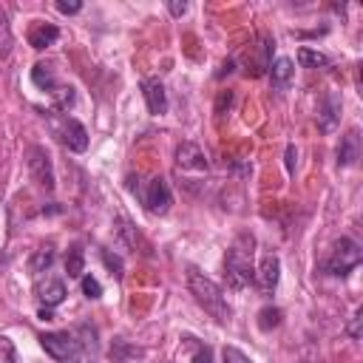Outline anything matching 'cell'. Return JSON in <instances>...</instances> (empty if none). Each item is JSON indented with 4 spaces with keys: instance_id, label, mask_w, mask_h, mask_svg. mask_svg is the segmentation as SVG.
Segmentation results:
<instances>
[{
    "instance_id": "d4e9b609",
    "label": "cell",
    "mask_w": 363,
    "mask_h": 363,
    "mask_svg": "<svg viewBox=\"0 0 363 363\" xmlns=\"http://www.w3.org/2000/svg\"><path fill=\"white\" fill-rule=\"evenodd\" d=\"M99 255H102V261H105V267L111 269V275H116V278H122V261H119V255H111V250H99Z\"/></svg>"
},
{
    "instance_id": "5bb4252c",
    "label": "cell",
    "mask_w": 363,
    "mask_h": 363,
    "mask_svg": "<svg viewBox=\"0 0 363 363\" xmlns=\"http://www.w3.org/2000/svg\"><path fill=\"white\" fill-rule=\"evenodd\" d=\"M292 77H295V62H292L289 57H278V60L269 65L272 91H278V94L289 91V85H292Z\"/></svg>"
},
{
    "instance_id": "9a60e30c",
    "label": "cell",
    "mask_w": 363,
    "mask_h": 363,
    "mask_svg": "<svg viewBox=\"0 0 363 363\" xmlns=\"http://www.w3.org/2000/svg\"><path fill=\"white\" fill-rule=\"evenodd\" d=\"M360 159V130L352 128L346 136H340L337 145V167H352Z\"/></svg>"
},
{
    "instance_id": "603a6c76",
    "label": "cell",
    "mask_w": 363,
    "mask_h": 363,
    "mask_svg": "<svg viewBox=\"0 0 363 363\" xmlns=\"http://www.w3.org/2000/svg\"><path fill=\"white\" fill-rule=\"evenodd\" d=\"M11 26H9V17L0 11V57H9L11 51Z\"/></svg>"
},
{
    "instance_id": "8fae6325",
    "label": "cell",
    "mask_w": 363,
    "mask_h": 363,
    "mask_svg": "<svg viewBox=\"0 0 363 363\" xmlns=\"http://www.w3.org/2000/svg\"><path fill=\"white\" fill-rule=\"evenodd\" d=\"M278 278H281V261H278V255L267 252L261 258V267L255 269V284H258V289L264 295H272L275 286H278Z\"/></svg>"
},
{
    "instance_id": "8992f818",
    "label": "cell",
    "mask_w": 363,
    "mask_h": 363,
    "mask_svg": "<svg viewBox=\"0 0 363 363\" xmlns=\"http://www.w3.org/2000/svg\"><path fill=\"white\" fill-rule=\"evenodd\" d=\"M139 196H142L145 210L153 213V216H164L170 210V204H173V193H170V184H167L164 176L147 179V184L139 190Z\"/></svg>"
},
{
    "instance_id": "4dcf8cb0",
    "label": "cell",
    "mask_w": 363,
    "mask_h": 363,
    "mask_svg": "<svg viewBox=\"0 0 363 363\" xmlns=\"http://www.w3.org/2000/svg\"><path fill=\"white\" fill-rule=\"evenodd\" d=\"M286 170H289V173L295 170V145L286 147Z\"/></svg>"
},
{
    "instance_id": "7a4b0ae2",
    "label": "cell",
    "mask_w": 363,
    "mask_h": 363,
    "mask_svg": "<svg viewBox=\"0 0 363 363\" xmlns=\"http://www.w3.org/2000/svg\"><path fill=\"white\" fill-rule=\"evenodd\" d=\"M187 286H190V295L196 298V303H199L204 312H210L218 323H227V320H230L233 309H230V303H227L221 286H218L213 278H207V275L199 272L196 267H187Z\"/></svg>"
},
{
    "instance_id": "52a82bcc",
    "label": "cell",
    "mask_w": 363,
    "mask_h": 363,
    "mask_svg": "<svg viewBox=\"0 0 363 363\" xmlns=\"http://www.w3.org/2000/svg\"><path fill=\"white\" fill-rule=\"evenodd\" d=\"M28 176H31V182H34L40 190H45V193L54 190V167H51L48 153H45L40 145L28 147Z\"/></svg>"
},
{
    "instance_id": "3957f363",
    "label": "cell",
    "mask_w": 363,
    "mask_h": 363,
    "mask_svg": "<svg viewBox=\"0 0 363 363\" xmlns=\"http://www.w3.org/2000/svg\"><path fill=\"white\" fill-rule=\"evenodd\" d=\"M48 125H51V133L74 153H82L88 147V130L79 119L68 116V113H57L54 108L48 111Z\"/></svg>"
},
{
    "instance_id": "2e32d148",
    "label": "cell",
    "mask_w": 363,
    "mask_h": 363,
    "mask_svg": "<svg viewBox=\"0 0 363 363\" xmlns=\"http://www.w3.org/2000/svg\"><path fill=\"white\" fill-rule=\"evenodd\" d=\"M57 40H60V28L51 26V23H37V26L28 31V43H31V48H37V51L54 45Z\"/></svg>"
},
{
    "instance_id": "ba28073f",
    "label": "cell",
    "mask_w": 363,
    "mask_h": 363,
    "mask_svg": "<svg viewBox=\"0 0 363 363\" xmlns=\"http://www.w3.org/2000/svg\"><path fill=\"white\" fill-rule=\"evenodd\" d=\"M272 45H275L272 37L261 34L258 43L247 48V54H244V57H247V62H244L247 68H244V71H247L250 77H261V74L269 71V65H272Z\"/></svg>"
},
{
    "instance_id": "f546056e",
    "label": "cell",
    "mask_w": 363,
    "mask_h": 363,
    "mask_svg": "<svg viewBox=\"0 0 363 363\" xmlns=\"http://www.w3.org/2000/svg\"><path fill=\"white\" fill-rule=\"evenodd\" d=\"M57 11L60 14H77V11H82V3H57Z\"/></svg>"
},
{
    "instance_id": "9c48e42d",
    "label": "cell",
    "mask_w": 363,
    "mask_h": 363,
    "mask_svg": "<svg viewBox=\"0 0 363 363\" xmlns=\"http://www.w3.org/2000/svg\"><path fill=\"white\" fill-rule=\"evenodd\" d=\"M34 295H37V301H40L45 309H54V306H60V303L65 301L68 289H65V284H62L60 278H54V275H45V278H40V281H37V286H34Z\"/></svg>"
},
{
    "instance_id": "7c38bea8",
    "label": "cell",
    "mask_w": 363,
    "mask_h": 363,
    "mask_svg": "<svg viewBox=\"0 0 363 363\" xmlns=\"http://www.w3.org/2000/svg\"><path fill=\"white\" fill-rule=\"evenodd\" d=\"M176 164L179 170H207V156L196 142H182L176 147Z\"/></svg>"
},
{
    "instance_id": "484cf974",
    "label": "cell",
    "mask_w": 363,
    "mask_h": 363,
    "mask_svg": "<svg viewBox=\"0 0 363 363\" xmlns=\"http://www.w3.org/2000/svg\"><path fill=\"white\" fill-rule=\"evenodd\" d=\"M0 363H17V349L9 337H0Z\"/></svg>"
},
{
    "instance_id": "ffe728a7",
    "label": "cell",
    "mask_w": 363,
    "mask_h": 363,
    "mask_svg": "<svg viewBox=\"0 0 363 363\" xmlns=\"http://www.w3.org/2000/svg\"><path fill=\"white\" fill-rule=\"evenodd\" d=\"M298 65L301 68H329L332 65V60L326 57V54H320V51H312V48H298Z\"/></svg>"
},
{
    "instance_id": "4316f807",
    "label": "cell",
    "mask_w": 363,
    "mask_h": 363,
    "mask_svg": "<svg viewBox=\"0 0 363 363\" xmlns=\"http://www.w3.org/2000/svg\"><path fill=\"white\" fill-rule=\"evenodd\" d=\"M224 363H252L241 349H235V346H224Z\"/></svg>"
},
{
    "instance_id": "4fadbf2b",
    "label": "cell",
    "mask_w": 363,
    "mask_h": 363,
    "mask_svg": "<svg viewBox=\"0 0 363 363\" xmlns=\"http://www.w3.org/2000/svg\"><path fill=\"white\" fill-rule=\"evenodd\" d=\"M142 96H145V105L153 116H162L167 111V94H164V85L153 77L142 79Z\"/></svg>"
},
{
    "instance_id": "6da1fadb",
    "label": "cell",
    "mask_w": 363,
    "mask_h": 363,
    "mask_svg": "<svg viewBox=\"0 0 363 363\" xmlns=\"http://www.w3.org/2000/svg\"><path fill=\"white\" fill-rule=\"evenodd\" d=\"M255 238L241 233L227 255H224V278H227V286L230 289H247L250 284H255V264H252V255H255Z\"/></svg>"
},
{
    "instance_id": "ac0fdd59",
    "label": "cell",
    "mask_w": 363,
    "mask_h": 363,
    "mask_svg": "<svg viewBox=\"0 0 363 363\" xmlns=\"http://www.w3.org/2000/svg\"><path fill=\"white\" fill-rule=\"evenodd\" d=\"M31 82L40 88V91H54L60 82H57V74H54V65L51 62H37L34 68H31Z\"/></svg>"
},
{
    "instance_id": "30bf717a",
    "label": "cell",
    "mask_w": 363,
    "mask_h": 363,
    "mask_svg": "<svg viewBox=\"0 0 363 363\" xmlns=\"http://www.w3.org/2000/svg\"><path fill=\"white\" fill-rule=\"evenodd\" d=\"M337 119H340V96L335 91H326L318 102V128L323 133H332L337 128Z\"/></svg>"
},
{
    "instance_id": "cb8c5ba5",
    "label": "cell",
    "mask_w": 363,
    "mask_h": 363,
    "mask_svg": "<svg viewBox=\"0 0 363 363\" xmlns=\"http://www.w3.org/2000/svg\"><path fill=\"white\" fill-rule=\"evenodd\" d=\"M82 292H85V298L96 301V298H102V284L94 275H82Z\"/></svg>"
},
{
    "instance_id": "5b68a950",
    "label": "cell",
    "mask_w": 363,
    "mask_h": 363,
    "mask_svg": "<svg viewBox=\"0 0 363 363\" xmlns=\"http://www.w3.org/2000/svg\"><path fill=\"white\" fill-rule=\"evenodd\" d=\"M40 346L45 349V354H51L57 363H79L82 349L77 335L71 332H43L40 335Z\"/></svg>"
},
{
    "instance_id": "1f68e13d",
    "label": "cell",
    "mask_w": 363,
    "mask_h": 363,
    "mask_svg": "<svg viewBox=\"0 0 363 363\" xmlns=\"http://www.w3.org/2000/svg\"><path fill=\"white\" fill-rule=\"evenodd\" d=\"M167 9H170V14H173V17H179V14H184V11H187V3H170Z\"/></svg>"
},
{
    "instance_id": "83f0119b",
    "label": "cell",
    "mask_w": 363,
    "mask_h": 363,
    "mask_svg": "<svg viewBox=\"0 0 363 363\" xmlns=\"http://www.w3.org/2000/svg\"><path fill=\"white\" fill-rule=\"evenodd\" d=\"M360 320H363V309L357 306V309H354V315H352V320H349V326H346V332H349V337H352V340H357V337H360Z\"/></svg>"
},
{
    "instance_id": "44dd1931",
    "label": "cell",
    "mask_w": 363,
    "mask_h": 363,
    "mask_svg": "<svg viewBox=\"0 0 363 363\" xmlns=\"http://www.w3.org/2000/svg\"><path fill=\"white\" fill-rule=\"evenodd\" d=\"M51 99H54V111L60 113V111H68V108L77 102V94H74L71 85H57V88L51 91Z\"/></svg>"
},
{
    "instance_id": "f1b7e54d",
    "label": "cell",
    "mask_w": 363,
    "mask_h": 363,
    "mask_svg": "<svg viewBox=\"0 0 363 363\" xmlns=\"http://www.w3.org/2000/svg\"><path fill=\"white\" fill-rule=\"evenodd\" d=\"M190 363H213V349L204 346V343H199V346H196V354H193Z\"/></svg>"
},
{
    "instance_id": "d6986e66",
    "label": "cell",
    "mask_w": 363,
    "mask_h": 363,
    "mask_svg": "<svg viewBox=\"0 0 363 363\" xmlns=\"http://www.w3.org/2000/svg\"><path fill=\"white\" fill-rule=\"evenodd\" d=\"M65 272H68V278H82L85 275V252H82L79 244H74L65 252Z\"/></svg>"
},
{
    "instance_id": "277c9868",
    "label": "cell",
    "mask_w": 363,
    "mask_h": 363,
    "mask_svg": "<svg viewBox=\"0 0 363 363\" xmlns=\"http://www.w3.org/2000/svg\"><path fill=\"white\" fill-rule=\"evenodd\" d=\"M363 261V250H360V244L354 241V238H340V241H335V247L329 250V255H326V261L320 264V269L326 272V275H349L357 264Z\"/></svg>"
},
{
    "instance_id": "7402d4cb",
    "label": "cell",
    "mask_w": 363,
    "mask_h": 363,
    "mask_svg": "<svg viewBox=\"0 0 363 363\" xmlns=\"http://www.w3.org/2000/svg\"><path fill=\"white\" fill-rule=\"evenodd\" d=\"M281 323V309L278 306H264L261 312H258V329L261 332H269V329H275Z\"/></svg>"
},
{
    "instance_id": "e0dca14e",
    "label": "cell",
    "mask_w": 363,
    "mask_h": 363,
    "mask_svg": "<svg viewBox=\"0 0 363 363\" xmlns=\"http://www.w3.org/2000/svg\"><path fill=\"white\" fill-rule=\"evenodd\" d=\"M51 264H54V244H43V247H37V250L31 252V258H28V272H31V275H43V272L51 269Z\"/></svg>"
}]
</instances>
